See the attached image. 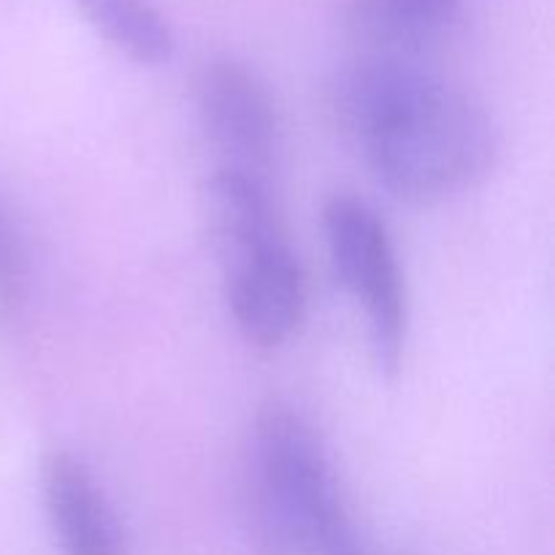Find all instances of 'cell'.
<instances>
[{
	"label": "cell",
	"instance_id": "7",
	"mask_svg": "<svg viewBox=\"0 0 555 555\" xmlns=\"http://www.w3.org/2000/svg\"><path fill=\"white\" fill-rule=\"evenodd\" d=\"M41 491L63 555H128L122 520L85 461L52 450L41 466Z\"/></svg>",
	"mask_w": 555,
	"mask_h": 555
},
{
	"label": "cell",
	"instance_id": "3",
	"mask_svg": "<svg viewBox=\"0 0 555 555\" xmlns=\"http://www.w3.org/2000/svg\"><path fill=\"white\" fill-rule=\"evenodd\" d=\"M323 233L336 280L369 320L374 361L396 372L406 341V285L388 225L363 198L336 193L323 206Z\"/></svg>",
	"mask_w": 555,
	"mask_h": 555
},
{
	"label": "cell",
	"instance_id": "5",
	"mask_svg": "<svg viewBox=\"0 0 555 555\" xmlns=\"http://www.w3.org/2000/svg\"><path fill=\"white\" fill-rule=\"evenodd\" d=\"M442 90L444 81L415 60L369 52L331 76L325 103L334 122L366 144Z\"/></svg>",
	"mask_w": 555,
	"mask_h": 555
},
{
	"label": "cell",
	"instance_id": "2",
	"mask_svg": "<svg viewBox=\"0 0 555 555\" xmlns=\"http://www.w3.org/2000/svg\"><path fill=\"white\" fill-rule=\"evenodd\" d=\"M363 146L374 179L388 193L410 204H439L491 173L499 133L486 108L444 87Z\"/></svg>",
	"mask_w": 555,
	"mask_h": 555
},
{
	"label": "cell",
	"instance_id": "6",
	"mask_svg": "<svg viewBox=\"0 0 555 555\" xmlns=\"http://www.w3.org/2000/svg\"><path fill=\"white\" fill-rule=\"evenodd\" d=\"M225 296L244 339L263 350L285 345L307 314V276L291 242L225 260Z\"/></svg>",
	"mask_w": 555,
	"mask_h": 555
},
{
	"label": "cell",
	"instance_id": "4",
	"mask_svg": "<svg viewBox=\"0 0 555 555\" xmlns=\"http://www.w3.org/2000/svg\"><path fill=\"white\" fill-rule=\"evenodd\" d=\"M206 139L225 171L266 179L280 146V112L258 70L236 57H211L195 81Z\"/></svg>",
	"mask_w": 555,
	"mask_h": 555
},
{
	"label": "cell",
	"instance_id": "8",
	"mask_svg": "<svg viewBox=\"0 0 555 555\" xmlns=\"http://www.w3.org/2000/svg\"><path fill=\"white\" fill-rule=\"evenodd\" d=\"M459 9L461 0H352L350 27L369 52L410 57L437 41Z\"/></svg>",
	"mask_w": 555,
	"mask_h": 555
},
{
	"label": "cell",
	"instance_id": "1",
	"mask_svg": "<svg viewBox=\"0 0 555 555\" xmlns=\"http://www.w3.org/2000/svg\"><path fill=\"white\" fill-rule=\"evenodd\" d=\"M249 496L266 551L363 555L323 439L301 412L282 401H269L255 417Z\"/></svg>",
	"mask_w": 555,
	"mask_h": 555
},
{
	"label": "cell",
	"instance_id": "9",
	"mask_svg": "<svg viewBox=\"0 0 555 555\" xmlns=\"http://www.w3.org/2000/svg\"><path fill=\"white\" fill-rule=\"evenodd\" d=\"M74 5L133 63L160 65L173 54L171 27L150 0H74Z\"/></svg>",
	"mask_w": 555,
	"mask_h": 555
}]
</instances>
